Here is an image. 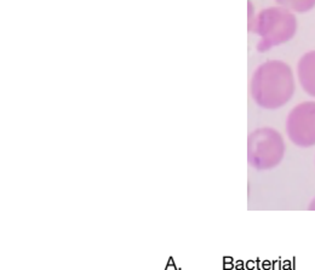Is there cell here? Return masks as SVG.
Masks as SVG:
<instances>
[{"instance_id": "obj_1", "label": "cell", "mask_w": 315, "mask_h": 270, "mask_svg": "<svg viewBox=\"0 0 315 270\" xmlns=\"http://www.w3.org/2000/svg\"><path fill=\"white\" fill-rule=\"evenodd\" d=\"M295 90L291 68L281 61H268L259 66L251 80L255 102L267 109L284 106Z\"/></svg>"}, {"instance_id": "obj_2", "label": "cell", "mask_w": 315, "mask_h": 270, "mask_svg": "<svg viewBox=\"0 0 315 270\" xmlns=\"http://www.w3.org/2000/svg\"><path fill=\"white\" fill-rule=\"evenodd\" d=\"M250 30L259 35L258 50L264 52L291 40L297 30V21L292 11L285 8H268L257 15Z\"/></svg>"}, {"instance_id": "obj_3", "label": "cell", "mask_w": 315, "mask_h": 270, "mask_svg": "<svg viewBox=\"0 0 315 270\" xmlns=\"http://www.w3.org/2000/svg\"><path fill=\"white\" fill-rule=\"evenodd\" d=\"M283 149L280 134L272 128H259L249 138V158L258 168L270 167L280 161Z\"/></svg>"}, {"instance_id": "obj_4", "label": "cell", "mask_w": 315, "mask_h": 270, "mask_svg": "<svg viewBox=\"0 0 315 270\" xmlns=\"http://www.w3.org/2000/svg\"><path fill=\"white\" fill-rule=\"evenodd\" d=\"M287 132L297 144L315 143V102H305L292 109L287 119Z\"/></svg>"}, {"instance_id": "obj_5", "label": "cell", "mask_w": 315, "mask_h": 270, "mask_svg": "<svg viewBox=\"0 0 315 270\" xmlns=\"http://www.w3.org/2000/svg\"><path fill=\"white\" fill-rule=\"evenodd\" d=\"M298 78L307 94L315 97V51L305 54L299 60Z\"/></svg>"}, {"instance_id": "obj_6", "label": "cell", "mask_w": 315, "mask_h": 270, "mask_svg": "<svg viewBox=\"0 0 315 270\" xmlns=\"http://www.w3.org/2000/svg\"><path fill=\"white\" fill-rule=\"evenodd\" d=\"M276 3L293 12H307L315 6V0H276Z\"/></svg>"}]
</instances>
